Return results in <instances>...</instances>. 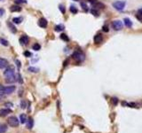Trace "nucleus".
<instances>
[{
	"mask_svg": "<svg viewBox=\"0 0 142 133\" xmlns=\"http://www.w3.org/2000/svg\"><path fill=\"white\" fill-rule=\"evenodd\" d=\"M4 76L5 77H9V76H15V72H14V68L13 67H8L4 72Z\"/></svg>",
	"mask_w": 142,
	"mask_h": 133,
	"instance_id": "obj_5",
	"label": "nucleus"
},
{
	"mask_svg": "<svg viewBox=\"0 0 142 133\" xmlns=\"http://www.w3.org/2000/svg\"><path fill=\"white\" fill-rule=\"evenodd\" d=\"M21 21H22L21 17H15V18L13 19V22H14V23H15V24H20Z\"/></svg>",
	"mask_w": 142,
	"mask_h": 133,
	"instance_id": "obj_20",
	"label": "nucleus"
},
{
	"mask_svg": "<svg viewBox=\"0 0 142 133\" xmlns=\"http://www.w3.org/2000/svg\"><path fill=\"white\" fill-rule=\"evenodd\" d=\"M33 125H34V120L32 118H29L27 122H26V126L29 130H31L33 128Z\"/></svg>",
	"mask_w": 142,
	"mask_h": 133,
	"instance_id": "obj_13",
	"label": "nucleus"
},
{
	"mask_svg": "<svg viewBox=\"0 0 142 133\" xmlns=\"http://www.w3.org/2000/svg\"><path fill=\"white\" fill-rule=\"evenodd\" d=\"M81 6H82V8H83L85 11H86V12L88 11V8H87V5H85V4L84 3V2H82V3H81Z\"/></svg>",
	"mask_w": 142,
	"mask_h": 133,
	"instance_id": "obj_30",
	"label": "nucleus"
},
{
	"mask_svg": "<svg viewBox=\"0 0 142 133\" xmlns=\"http://www.w3.org/2000/svg\"><path fill=\"white\" fill-rule=\"evenodd\" d=\"M113 7L116 9L117 11H123L125 7V2L124 1H116L113 3Z\"/></svg>",
	"mask_w": 142,
	"mask_h": 133,
	"instance_id": "obj_3",
	"label": "nucleus"
},
{
	"mask_svg": "<svg viewBox=\"0 0 142 133\" xmlns=\"http://www.w3.org/2000/svg\"><path fill=\"white\" fill-rule=\"evenodd\" d=\"M15 91V86L14 85H11V86H6V87H4L3 89V92L5 95H7V94H11V93H13L14 91Z\"/></svg>",
	"mask_w": 142,
	"mask_h": 133,
	"instance_id": "obj_6",
	"label": "nucleus"
},
{
	"mask_svg": "<svg viewBox=\"0 0 142 133\" xmlns=\"http://www.w3.org/2000/svg\"><path fill=\"white\" fill-rule=\"evenodd\" d=\"M26 106H27V104H26V101L25 100H21V101H20V106H21L22 109H25Z\"/></svg>",
	"mask_w": 142,
	"mask_h": 133,
	"instance_id": "obj_28",
	"label": "nucleus"
},
{
	"mask_svg": "<svg viewBox=\"0 0 142 133\" xmlns=\"http://www.w3.org/2000/svg\"><path fill=\"white\" fill-rule=\"evenodd\" d=\"M17 78H18V79H17V81L19 82V83H22V79H21V76H20V74H19L18 76H17Z\"/></svg>",
	"mask_w": 142,
	"mask_h": 133,
	"instance_id": "obj_32",
	"label": "nucleus"
},
{
	"mask_svg": "<svg viewBox=\"0 0 142 133\" xmlns=\"http://www.w3.org/2000/svg\"><path fill=\"white\" fill-rule=\"evenodd\" d=\"M17 81V78H16L15 76H9V77H6L5 78V82L8 83H14V82Z\"/></svg>",
	"mask_w": 142,
	"mask_h": 133,
	"instance_id": "obj_14",
	"label": "nucleus"
},
{
	"mask_svg": "<svg viewBox=\"0 0 142 133\" xmlns=\"http://www.w3.org/2000/svg\"><path fill=\"white\" fill-rule=\"evenodd\" d=\"M8 27H9L10 30L12 31L13 33H16V32H17V29H16V28L14 27V26L13 25V24L11 23V22H9V23H8Z\"/></svg>",
	"mask_w": 142,
	"mask_h": 133,
	"instance_id": "obj_21",
	"label": "nucleus"
},
{
	"mask_svg": "<svg viewBox=\"0 0 142 133\" xmlns=\"http://www.w3.org/2000/svg\"><path fill=\"white\" fill-rule=\"evenodd\" d=\"M7 130V125L5 123H0V133H5Z\"/></svg>",
	"mask_w": 142,
	"mask_h": 133,
	"instance_id": "obj_18",
	"label": "nucleus"
},
{
	"mask_svg": "<svg viewBox=\"0 0 142 133\" xmlns=\"http://www.w3.org/2000/svg\"><path fill=\"white\" fill-rule=\"evenodd\" d=\"M91 14H92L94 16H99V13H98V11L95 10V9H91Z\"/></svg>",
	"mask_w": 142,
	"mask_h": 133,
	"instance_id": "obj_29",
	"label": "nucleus"
},
{
	"mask_svg": "<svg viewBox=\"0 0 142 133\" xmlns=\"http://www.w3.org/2000/svg\"><path fill=\"white\" fill-rule=\"evenodd\" d=\"M89 2L91 5H94L95 7H100V8H104V7H105V5H104L103 4L100 3V2H98L97 0H89Z\"/></svg>",
	"mask_w": 142,
	"mask_h": 133,
	"instance_id": "obj_9",
	"label": "nucleus"
},
{
	"mask_svg": "<svg viewBox=\"0 0 142 133\" xmlns=\"http://www.w3.org/2000/svg\"><path fill=\"white\" fill-rule=\"evenodd\" d=\"M103 31H105V32H108V26H103Z\"/></svg>",
	"mask_w": 142,
	"mask_h": 133,
	"instance_id": "obj_38",
	"label": "nucleus"
},
{
	"mask_svg": "<svg viewBox=\"0 0 142 133\" xmlns=\"http://www.w3.org/2000/svg\"><path fill=\"white\" fill-rule=\"evenodd\" d=\"M16 3H19V4H26V3H27V0H16Z\"/></svg>",
	"mask_w": 142,
	"mask_h": 133,
	"instance_id": "obj_33",
	"label": "nucleus"
},
{
	"mask_svg": "<svg viewBox=\"0 0 142 133\" xmlns=\"http://www.w3.org/2000/svg\"><path fill=\"white\" fill-rule=\"evenodd\" d=\"M20 121L21 123H25L27 122V115H26V114H21L20 115Z\"/></svg>",
	"mask_w": 142,
	"mask_h": 133,
	"instance_id": "obj_19",
	"label": "nucleus"
},
{
	"mask_svg": "<svg viewBox=\"0 0 142 133\" xmlns=\"http://www.w3.org/2000/svg\"><path fill=\"white\" fill-rule=\"evenodd\" d=\"M4 97H5V94H4V92L2 91H0V101L3 100Z\"/></svg>",
	"mask_w": 142,
	"mask_h": 133,
	"instance_id": "obj_35",
	"label": "nucleus"
},
{
	"mask_svg": "<svg viewBox=\"0 0 142 133\" xmlns=\"http://www.w3.org/2000/svg\"><path fill=\"white\" fill-rule=\"evenodd\" d=\"M138 15L142 16V9H139V10L138 11Z\"/></svg>",
	"mask_w": 142,
	"mask_h": 133,
	"instance_id": "obj_39",
	"label": "nucleus"
},
{
	"mask_svg": "<svg viewBox=\"0 0 142 133\" xmlns=\"http://www.w3.org/2000/svg\"><path fill=\"white\" fill-rule=\"evenodd\" d=\"M29 71H30V72H32V73H37L39 71V69L37 68V67H29Z\"/></svg>",
	"mask_w": 142,
	"mask_h": 133,
	"instance_id": "obj_25",
	"label": "nucleus"
},
{
	"mask_svg": "<svg viewBox=\"0 0 142 133\" xmlns=\"http://www.w3.org/2000/svg\"><path fill=\"white\" fill-rule=\"evenodd\" d=\"M61 37V39H62V40L66 41V42H68V41H69V38H68V37L66 35V34H61V37Z\"/></svg>",
	"mask_w": 142,
	"mask_h": 133,
	"instance_id": "obj_22",
	"label": "nucleus"
},
{
	"mask_svg": "<svg viewBox=\"0 0 142 133\" xmlns=\"http://www.w3.org/2000/svg\"><path fill=\"white\" fill-rule=\"evenodd\" d=\"M0 43H1L2 45L4 46H8L9 45V43L7 40H5L4 38H0Z\"/></svg>",
	"mask_w": 142,
	"mask_h": 133,
	"instance_id": "obj_23",
	"label": "nucleus"
},
{
	"mask_svg": "<svg viewBox=\"0 0 142 133\" xmlns=\"http://www.w3.org/2000/svg\"><path fill=\"white\" fill-rule=\"evenodd\" d=\"M123 26H124V24L121 20H114L112 22V27L115 30H121L123 29Z\"/></svg>",
	"mask_w": 142,
	"mask_h": 133,
	"instance_id": "obj_4",
	"label": "nucleus"
},
{
	"mask_svg": "<svg viewBox=\"0 0 142 133\" xmlns=\"http://www.w3.org/2000/svg\"><path fill=\"white\" fill-rule=\"evenodd\" d=\"M32 49L33 50H35V51H39L41 49V45L39 44H37V43H36V44H33V46H32Z\"/></svg>",
	"mask_w": 142,
	"mask_h": 133,
	"instance_id": "obj_24",
	"label": "nucleus"
},
{
	"mask_svg": "<svg viewBox=\"0 0 142 133\" xmlns=\"http://www.w3.org/2000/svg\"><path fill=\"white\" fill-rule=\"evenodd\" d=\"M24 56H26V57H28V58H29V57H31L32 56V54H31V52H28V51H26V52H24Z\"/></svg>",
	"mask_w": 142,
	"mask_h": 133,
	"instance_id": "obj_31",
	"label": "nucleus"
},
{
	"mask_svg": "<svg viewBox=\"0 0 142 133\" xmlns=\"http://www.w3.org/2000/svg\"><path fill=\"white\" fill-rule=\"evenodd\" d=\"M70 12L72 13V14H76V13H77V9H76V7L74 6V5H71V6H70Z\"/></svg>",
	"mask_w": 142,
	"mask_h": 133,
	"instance_id": "obj_26",
	"label": "nucleus"
},
{
	"mask_svg": "<svg viewBox=\"0 0 142 133\" xmlns=\"http://www.w3.org/2000/svg\"><path fill=\"white\" fill-rule=\"evenodd\" d=\"M10 11L13 13L14 12H20L21 11V7L19 6V5H12V6L10 7Z\"/></svg>",
	"mask_w": 142,
	"mask_h": 133,
	"instance_id": "obj_15",
	"label": "nucleus"
},
{
	"mask_svg": "<svg viewBox=\"0 0 142 133\" xmlns=\"http://www.w3.org/2000/svg\"><path fill=\"white\" fill-rule=\"evenodd\" d=\"M124 20V25L126 26V27H128V28H132V21L130 20V19L125 18Z\"/></svg>",
	"mask_w": 142,
	"mask_h": 133,
	"instance_id": "obj_17",
	"label": "nucleus"
},
{
	"mask_svg": "<svg viewBox=\"0 0 142 133\" xmlns=\"http://www.w3.org/2000/svg\"><path fill=\"white\" fill-rule=\"evenodd\" d=\"M0 1H4V0H0Z\"/></svg>",
	"mask_w": 142,
	"mask_h": 133,
	"instance_id": "obj_41",
	"label": "nucleus"
},
{
	"mask_svg": "<svg viewBox=\"0 0 142 133\" xmlns=\"http://www.w3.org/2000/svg\"><path fill=\"white\" fill-rule=\"evenodd\" d=\"M29 39L27 35H22L20 38V43L21 45H26V44H29Z\"/></svg>",
	"mask_w": 142,
	"mask_h": 133,
	"instance_id": "obj_10",
	"label": "nucleus"
},
{
	"mask_svg": "<svg viewBox=\"0 0 142 133\" xmlns=\"http://www.w3.org/2000/svg\"><path fill=\"white\" fill-rule=\"evenodd\" d=\"M103 41V37L101 34H97L94 37V43L95 44H100Z\"/></svg>",
	"mask_w": 142,
	"mask_h": 133,
	"instance_id": "obj_11",
	"label": "nucleus"
},
{
	"mask_svg": "<svg viewBox=\"0 0 142 133\" xmlns=\"http://www.w3.org/2000/svg\"><path fill=\"white\" fill-rule=\"evenodd\" d=\"M59 9H60V11L62 13V14H65V12H66V10H65V7H64V5H59Z\"/></svg>",
	"mask_w": 142,
	"mask_h": 133,
	"instance_id": "obj_27",
	"label": "nucleus"
},
{
	"mask_svg": "<svg viewBox=\"0 0 142 133\" xmlns=\"http://www.w3.org/2000/svg\"><path fill=\"white\" fill-rule=\"evenodd\" d=\"M8 66V61L5 59H3V58H0V69L5 68Z\"/></svg>",
	"mask_w": 142,
	"mask_h": 133,
	"instance_id": "obj_12",
	"label": "nucleus"
},
{
	"mask_svg": "<svg viewBox=\"0 0 142 133\" xmlns=\"http://www.w3.org/2000/svg\"><path fill=\"white\" fill-rule=\"evenodd\" d=\"M47 25H48V22L44 18L39 19V20H38V26L39 27L42 28V29H45V28L47 27Z\"/></svg>",
	"mask_w": 142,
	"mask_h": 133,
	"instance_id": "obj_8",
	"label": "nucleus"
},
{
	"mask_svg": "<svg viewBox=\"0 0 142 133\" xmlns=\"http://www.w3.org/2000/svg\"><path fill=\"white\" fill-rule=\"evenodd\" d=\"M112 100H113L114 105H117V102H118V100H117V98H113Z\"/></svg>",
	"mask_w": 142,
	"mask_h": 133,
	"instance_id": "obj_37",
	"label": "nucleus"
},
{
	"mask_svg": "<svg viewBox=\"0 0 142 133\" xmlns=\"http://www.w3.org/2000/svg\"><path fill=\"white\" fill-rule=\"evenodd\" d=\"M7 123L11 127H18L19 126V120L16 116H10L7 120Z\"/></svg>",
	"mask_w": 142,
	"mask_h": 133,
	"instance_id": "obj_2",
	"label": "nucleus"
},
{
	"mask_svg": "<svg viewBox=\"0 0 142 133\" xmlns=\"http://www.w3.org/2000/svg\"><path fill=\"white\" fill-rule=\"evenodd\" d=\"M72 58L76 61V62H82L85 59V55L84 52H80V51H76L74 53L72 54Z\"/></svg>",
	"mask_w": 142,
	"mask_h": 133,
	"instance_id": "obj_1",
	"label": "nucleus"
},
{
	"mask_svg": "<svg viewBox=\"0 0 142 133\" xmlns=\"http://www.w3.org/2000/svg\"><path fill=\"white\" fill-rule=\"evenodd\" d=\"M3 89H4V86L2 85L1 83H0V91H3Z\"/></svg>",
	"mask_w": 142,
	"mask_h": 133,
	"instance_id": "obj_40",
	"label": "nucleus"
},
{
	"mask_svg": "<svg viewBox=\"0 0 142 133\" xmlns=\"http://www.w3.org/2000/svg\"><path fill=\"white\" fill-rule=\"evenodd\" d=\"M5 14V10L3 8H0V17H2Z\"/></svg>",
	"mask_w": 142,
	"mask_h": 133,
	"instance_id": "obj_36",
	"label": "nucleus"
},
{
	"mask_svg": "<svg viewBox=\"0 0 142 133\" xmlns=\"http://www.w3.org/2000/svg\"><path fill=\"white\" fill-rule=\"evenodd\" d=\"M15 62H16V64H17V67H18V69H20V67H21V65H20V61H18V59H16Z\"/></svg>",
	"mask_w": 142,
	"mask_h": 133,
	"instance_id": "obj_34",
	"label": "nucleus"
},
{
	"mask_svg": "<svg viewBox=\"0 0 142 133\" xmlns=\"http://www.w3.org/2000/svg\"><path fill=\"white\" fill-rule=\"evenodd\" d=\"M65 29L64 25L63 24H59V25H56L55 28H54V29H55V31H57V32H61V31H63Z\"/></svg>",
	"mask_w": 142,
	"mask_h": 133,
	"instance_id": "obj_16",
	"label": "nucleus"
},
{
	"mask_svg": "<svg viewBox=\"0 0 142 133\" xmlns=\"http://www.w3.org/2000/svg\"><path fill=\"white\" fill-rule=\"evenodd\" d=\"M75 1H78V0H75Z\"/></svg>",
	"mask_w": 142,
	"mask_h": 133,
	"instance_id": "obj_42",
	"label": "nucleus"
},
{
	"mask_svg": "<svg viewBox=\"0 0 142 133\" xmlns=\"http://www.w3.org/2000/svg\"><path fill=\"white\" fill-rule=\"evenodd\" d=\"M11 113H12V109H10V108H1L0 109V116L1 117L6 116Z\"/></svg>",
	"mask_w": 142,
	"mask_h": 133,
	"instance_id": "obj_7",
	"label": "nucleus"
}]
</instances>
